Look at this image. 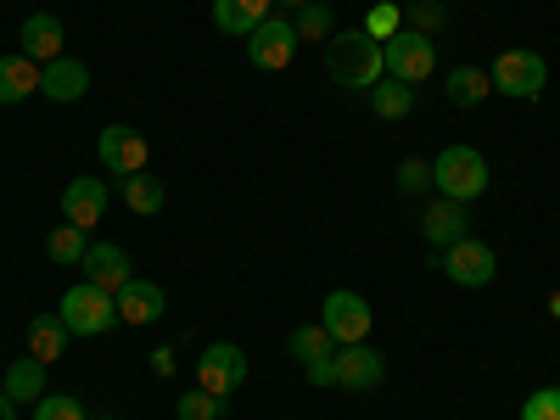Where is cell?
Returning <instances> with one entry per match:
<instances>
[{"label": "cell", "mask_w": 560, "mask_h": 420, "mask_svg": "<svg viewBox=\"0 0 560 420\" xmlns=\"http://www.w3.org/2000/svg\"><path fill=\"white\" fill-rule=\"evenodd\" d=\"M325 73H331L342 90H376L387 79V62H382V39L376 34H331L325 39Z\"/></svg>", "instance_id": "cell-1"}, {"label": "cell", "mask_w": 560, "mask_h": 420, "mask_svg": "<svg viewBox=\"0 0 560 420\" xmlns=\"http://www.w3.org/2000/svg\"><path fill=\"white\" fill-rule=\"evenodd\" d=\"M57 314H62V325H68L73 337H107L113 325H124L118 319V298L102 292V287H90V280H79V287L62 292Z\"/></svg>", "instance_id": "cell-2"}, {"label": "cell", "mask_w": 560, "mask_h": 420, "mask_svg": "<svg viewBox=\"0 0 560 420\" xmlns=\"http://www.w3.org/2000/svg\"><path fill=\"white\" fill-rule=\"evenodd\" d=\"M432 185H438L448 202H477L488 191V158L477 147H448L432 163Z\"/></svg>", "instance_id": "cell-3"}, {"label": "cell", "mask_w": 560, "mask_h": 420, "mask_svg": "<svg viewBox=\"0 0 560 420\" xmlns=\"http://www.w3.org/2000/svg\"><path fill=\"white\" fill-rule=\"evenodd\" d=\"M382 62H387V79H404L415 90L420 79H432L438 45H432V34H420V28H398V34L382 39Z\"/></svg>", "instance_id": "cell-4"}, {"label": "cell", "mask_w": 560, "mask_h": 420, "mask_svg": "<svg viewBox=\"0 0 560 420\" xmlns=\"http://www.w3.org/2000/svg\"><path fill=\"white\" fill-rule=\"evenodd\" d=\"M488 79H493L499 96H510V102H533L538 90L549 84V62H544L538 51H499V62L488 68Z\"/></svg>", "instance_id": "cell-5"}, {"label": "cell", "mask_w": 560, "mask_h": 420, "mask_svg": "<svg viewBox=\"0 0 560 420\" xmlns=\"http://www.w3.org/2000/svg\"><path fill=\"white\" fill-rule=\"evenodd\" d=\"M298 28H292V18H280V12H269L253 34H247V57H253V68H269V73H280V68H292V57H298Z\"/></svg>", "instance_id": "cell-6"}, {"label": "cell", "mask_w": 560, "mask_h": 420, "mask_svg": "<svg viewBox=\"0 0 560 420\" xmlns=\"http://www.w3.org/2000/svg\"><path fill=\"white\" fill-rule=\"evenodd\" d=\"M242 382H247V353L236 342H208L202 359H197V387L230 404V393H236Z\"/></svg>", "instance_id": "cell-7"}, {"label": "cell", "mask_w": 560, "mask_h": 420, "mask_svg": "<svg viewBox=\"0 0 560 420\" xmlns=\"http://www.w3.org/2000/svg\"><path fill=\"white\" fill-rule=\"evenodd\" d=\"M319 325L331 331V342L337 348H353V342H370V303L359 298V292H331L325 298V314H319Z\"/></svg>", "instance_id": "cell-8"}, {"label": "cell", "mask_w": 560, "mask_h": 420, "mask_svg": "<svg viewBox=\"0 0 560 420\" xmlns=\"http://www.w3.org/2000/svg\"><path fill=\"white\" fill-rule=\"evenodd\" d=\"M96 152H102V168H113L118 179L140 174V168H147V158H152L147 135L129 129V124H107V129H102V140H96Z\"/></svg>", "instance_id": "cell-9"}, {"label": "cell", "mask_w": 560, "mask_h": 420, "mask_svg": "<svg viewBox=\"0 0 560 420\" xmlns=\"http://www.w3.org/2000/svg\"><path fill=\"white\" fill-rule=\"evenodd\" d=\"M443 275L454 280V287H488L493 280V269H499V258H493V247L488 242H477V236H465V242H454V247H443Z\"/></svg>", "instance_id": "cell-10"}, {"label": "cell", "mask_w": 560, "mask_h": 420, "mask_svg": "<svg viewBox=\"0 0 560 420\" xmlns=\"http://www.w3.org/2000/svg\"><path fill=\"white\" fill-rule=\"evenodd\" d=\"M331 359H337V387H342V393H376V387L387 382V359H382L376 348H364V342L337 348Z\"/></svg>", "instance_id": "cell-11"}, {"label": "cell", "mask_w": 560, "mask_h": 420, "mask_svg": "<svg viewBox=\"0 0 560 420\" xmlns=\"http://www.w3.org/2000/svg\"><path fill=\"white\" fill-rule=\"evenodd\" d=\"M102 213H107V185H102L96 174L68 179V191H62V219H68V224H79V230H96V224H102Z\"/></svg>", "instance_id": "cell-12"}, {"label": "cell", "mask_w": 560, "mask_h": 420, "mask_svg": "<svg viewBox=\"0 0 560 420\" xmlns=\"http://www.w3.org/2000/svg\"><path fill=\"white\" fill-rule=\"evenodd\" d=\"M79 264H84V280H90V287H102V292H118L124 280H135L129 253H124L118 242H90Z\"/></svg>", "instance_id": "cell-13"}, {"label": "cell", "mask_w": 560, "mask_h": 420, "mask_svg": "<svg viewBox=\"0 0 560 420\" xmlns=\"http://www.w3.org/2000/svg\"><path fill=\"white\" fill-rule=\"evenodd\" d=\"M113 298H118V319H124V325H152V319H163V308H168V298H163L158 280H140V275L124 280Z\"/></svg>", "instance_id": "cell-14"}, {"label": "cell", "mask_w": 560, "mask_h": 420, "mask_svg": "<svg viewBox=\"0 0 560 420\" xmlns=\"http://www.w3.org/2000/svg\"><path fill=\"white\" fill-rule=\"evenodd\" d=\"M420 236H427L432 247H454L471 236V213H465V202H432L427 213H420Z\"/></svg>", "instance_id": "cell-15"}, {"label": "cell", "mask_w": 560, "mask_h": 420, "mask_svg": "<svg viewBox=\"0 0 560 420\" xmlns=\"http://www.w3.org/2000/svg\"><path fill=\"white\" fill-rule=\"evenodd\" d=\"M62 39H68V34H62V23H57L51 12H34V18H23V28H18V51L45 68V62L62 57Z\"/></svg>", "instance_id": "cell-16"}, {"label": "cell", "mask_w": 560, "mask_h": 420, "mask_svg": "<svg viewBox=\"0 0 560 420\" xmlns=\"http://www.w3.org/2000/svg\"><path fill=\"white\" fill-rule=\"evenodd\" d=\"M84 90H90V68L79 57H57V62L39 68V96H51V102H84Z\"/></svg>", "instance_id": "cell-17"}, {"label": "cell", "mask_w": 560, "mask_h": 420, "mask_svg": "<svg viewBox=\"0 0 560 420\" xmlns=\"http://www.w3.org/2000/svg\"><path fill=\"white\" fill-rule=\"evenodd\" d=\"M28 96H39V62L23 57V51L0 57V107H18Z\"/></svg>", "instance_id": "cell-18"}, {"label": "cell", "mask_w": 560, "mask_h": 420, "mask_svg": "<svg viewBox=\"0 0 560 420\" xmlns=\"http://www.w3.org/2000/svg\"><path fill=\"white\" fill-rule=\"evenodd\" d=\"M68 342H73V331L62 325V314H34V319H28V353H34L39 364H57V359L68 353Z\"/></svg>", "instance_id": "cell-19"}, {"label": "cell", "mask_w": 560, "mask_h": 420, "mask_svg": "<svg viewBox=\"0 0 560 420\" xmlns=\"http://www.w3.org/2000/svg\"><path fill=\"white\" fill-rule=\"evenodd\" d=\"M275 0H213V23L219 34H253L264 18H269Z\"/></svg>", "instance_id": "cell-20"}, {"label": "cell", "mask_w": 560, "mask_h": 420, "mask_svg": "<svg viewBox=\"0 0 560 420\" xmlns=\"http://www.w3.org/2000/svg\"><path fill=\"white\" fill-rule=\"evenodd\" d=\"M7 393H12V404H39L45 398V364L34 359V353H23V359H12V370H7Z\"/></svg>", "instance_id": "cell-21"}, {"label": "cell", "mask_w": 560, "mask_h": 420, "mask_svg": "<svg viewBox=\"0 0 560 420\" xmlns=\"http://www.w3.org/2000/svg\"><path fill=\"white\" fill-rule=\"evenodd\" d=\"M443 96H448L454 107H477V102L493 96V79H488L482 68H454L448 84H443Z\"/></svg>", "instance_id": "cell-22"}, {"label": "cell", "mask_w": 560, "mask_h": 420, "mask_svg": "<svg viewBox=\"0 0 560 420\" xmlns=\"http://www.w3.org/2000/svg\"><path fill=\"white\" fill-rule=\"evenodd\" d=\"M370 113L376 118H409L415 113V90L404 79H382L376 90H370Z\"/></svg>", "instance_id": "cell-23"}, {"label": "cell", "mask_w": 560, "mask_h": 420, "mask_svg": "<svg viewBox=\"0 0 560 420\" xmlns=\"http://www.w3.org/2000/svg\"><path fill=\"white\" fill-rule=\"evenodd\" d=\"M124 202H129L140 219H152V213H163V185H158L147 168H140V174L124 179Z\"/></svg>", "instance_id": "cell-24"}, {"label": "cell", "mask_w": 560, "mask_h": 420, "mask_svg": "<svg viewBox=\"0 0 560 420\" xmlns=\"http://www.w3.org/2000/svg\"><path fill=\"white\" fill-rule=\"evenodd\" d=\"M292 28H298V39H319V45H325V39L337 34V12L325 7V0H308V7L292 18Z\"/></svg>", "instance_id": "cell-25"}, {"label": "cell", "mask_w": 560, "mask_h": 420, "mask_svg": "<svg viewBox=\"0 0 560 420\" xmlns=\"http://www.w3.org/2000/svg\"><path fill=\"white\" fill-rule=\"evenodd\" d=\"M84 236H90V230H79V224H68V219H62V224L51 230V236H45V253H51L57 264H79V258H84V247H90Z\"/></svg>", "instance_id": "cell-26"}, {"label": "cell", "mask_w": 560, "mask_h": 420, "mask_svg": "<svg viewBox=\"0 0 560 420\" xmlns=\"http://www.w3.org/2000/svg\"><path fill=\"white\" fill-rule=\"evenodd\" d=\"M325 348H331V331H325V325H298V331L287 337V353L303 359V364L325 359Z\"/></svg>", "instance_id": "cell-27"}, {"label": "cell", "mask_w": 560, "mask_h": 420, "mask_svg": "<svg viewBox=\"0 0 560 420\" xmlns=\"http://www.w3.org/2000/svg\"><path fill=\"white\" fill-rule=\"evenodd\" d=\"M174 415L179 420H219L224 415V398H213V393H179V404H174Z\"/></svg>", "instance_id": "cell-28"}, {"label": "cell", "mask_w": 560, "mask_h": 420, "mask_svg": "<svg viewBox=\"0 0 560 420\" xmlns=\"http://www.w3.org/2000/svg\"><path fill=\"white\" fill-rule=\"evenodd\" d=\"M34 420H84V409H79V398H68V393H45V398L34 404Z\"/></svg>", "instance_id": "cell-29"}, {"label": "cell", "mask_w": 560, "mask_h": 420, "mask_svg": "<svg viewBox=\"0 0 560 420\" xmlns=\"http://www.w3.org/2000/svg\"><path fill=\"white\" fill-rule=\"evenodd\" d=\"M427 185H432V163H420V158H404V163H398V191L420 197Z\"/></svg>", "instance_id": "cell-30"}, {"label": "cell", "mask_w": 560, "mask_h": 420, "mask_svg": "<svg viewBox=\"0 0 560 420\" xmlns=\"http://www.w3.org/2000/svg\"><path fill=\"white\" fill-rule=\"evenodd\" d=\"M522 420H560V387H538L522 404Z\"/></svg>", "instance_id": "cell-31"}, {"label": "cell", "mask_w": 560, "mask_h": 420, "mask_svg": "<svg viewBox=\"0 0 560 420\" xmlns=\"http://www.w3.org/2000/svg\"><path fill=\"white\" fill-rule=\"evenodd\" d=\"M398 28H404L398 23V7H376V12H370V23H364V34H382V39L398 34Z\"/></svg>", "instance_id": "cell-32"}, {"label": "cell", "mask_w": 560, "mask_h": 420, "mask_svg": "<svg viewBox=\"0 0 560 420\" xmlns=\"http://www.w3.org/2000/svg\"><path fill=\"white\" fill-rule=\"evenodd\" d=\"M308 370V387H337V359L325 353V359H314V364H303Z\"/></svg>", "instance_id": "cell-33"}, {"label": "cell", "mask_w": 560, "mask_h": 420, "mask_svg": "<svg viewBox=\"0 0 560 420\" xmlns=\"http://www.w3.org/2000/svg\"><path fill=\"white\" fill-rule=\"evenodd\" d=\"M152 370H158V376H174V353L158 348V353H152Z\"/></svg>", "instance_id": "cell-34"}, {"label": "cell", "mask_w": 560, "mask_h": 420, "mask_svg": "<svg viewBox=\"0 0 560 420\" xmlns=\"http://www.w3.org/2000/svg\"><path fill=\"white\" fill-rule=\"evenodd\" d=\"M0 420H18V404H12V393L0 387Z\"/></svg>", "instance_id": "cell-35"}, {"label": "cell", "mask_w": 560, "mask_h": 420, "mask_svg": "<svg viewBox=\"0 0 560 420\" xmlns=\"http://www.w3.org/2000/svg\"><path fill=\"white\" fill-rule=\"evenodd\" d=\"M275 7H280V12H303V7H308V0H275Z\"/></svg>", "instance_id": "cell-36"}, {"label": "cell", "mask_w": 560, "mask_h": 420, "mask_svg": "<svg viewBox=\"0 0 560 420\" xmlns=\"http://www.w3.org/2000/svg\"><path fill=\"white\" fill-rule=\"evenodd\" d=\"M555 319H560V292H555Z\"/></svg>", "instance_id": "cell-37"}]
</instances>
